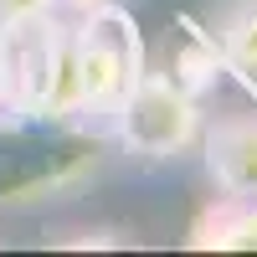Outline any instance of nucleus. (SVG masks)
Wrapping results in <instances>:
<instances>
[{
    "label": "nucleus",
    "mask_w": 257,
    "mask_h": 257,
    "mask_svg": "<svg viewBox=\"0 0 257 257\" xmlns=\"http://www.w3.org/2000/svg\"><path fill=\"white\" fill-rule=\"evenodd\" d=\"M72 16L57 6L0 21V113L21 123L67 118Z\"/></svg>",
    "instance_id": "f257e3e1"
},
{
    "label": "nucleus",
    "mask_w": 257,
    "mask_h": 257,
    "mask_svg": "<svg viewBox=\"0 0 257 257\" xmlns=\"http://www.w3.org/2000/svg\"><path fill=\"white\" fill-rule=\"evenodd\" d=\"M149 67L144 36L123 6L72 16V72H67V118L82 128H103L118 113V103Z\"/></svg>",
    "instance_id": "f03ea898"
},
{
    "label": "nucleus",
    "mask_w": 257,
    "mask_h": 257,
    "mask_svg": "<svg viewBox=\"0 0 257 257\" xmlns=\"http://www.w3.org/2000/svg\"><path fill=\"white\" fill-rule=\"evenodd\" d=\"M201 123H206L201 93H190L175 72L144 67L128 98L118 103L108 134L134 160H180V155H196Z\"/></svg>",
    "instance_id": "7ed1b4c3"
},
{
    "label": "nucleus",
    "mask_w": 257,
    "mask_h": 257,
    "mask_svg": "<svg viewBox=\"0 0 257 257\" xmlns=\"http://www.w3.org/2000/svg\"><path fill=\"white\" fill-rule=\"evenodd\" d=\"M196 155L216 196L257 201V113H216L201 123Z\"/></svg>",
    "instance_id": "20e7f679"
},
{
    "label": "nucleus",
    "mask_w": 257,
    "mask_h": 257,
    "mask_svg": "<svg viewBox=\"0 0 257 257\" xmlns=\"http://www.w3.org/2000/svg\"><path fill=\"white\" fill-rule=\"evenodd\" d=\"M185 247H196V252H257V201L216 196L196 216Z\"/></svg>",
    "instance_id": "39448f33"
},
{
    "label": "nucleus",
    "mask_w": 257,
    "mask_h": 257,
    "mask_svg": "<svg viewBox=\"0 0 257 257\" xmlns=\"http://www.w3.org/2000/svg\"><path fill=\"white\" fill-rule=\"evenodd\" d=\"M211 52L242 77H257V0H216L211 6Z\"/></svg>",
    "instance_id": "423d86ee"
},
{
    "label": "nucleus",
    "mask_w": 257,
    "mask_h": 257,
    "mask_svg": "<svg viewBox=\"0 0 257 257\" xmlns=\"http://www.w3.org/2000/svg\"><path fill=\"white\" fill-rule=\"evenodd\" d=\"M108 6H123V0H57L62 16H88V11H108Z\"/></svg>",
    "instance_id": "0eeeda50"
},
{
    "label": "nucleus",
    "mask_w": 257,
    "mask_h": 257,
    "mask_svg": "<svg viewBox=\"0 0 257 257\" xmlns=\"http://www.w3.org/2000/svg\"><path fill=\"white\" fill-rule=\"evenodd\" d=\"M47 6H57V0H0V21L6 16H26V11H47Z\"/></svg>",
    "instance_id": "6e6552de"
},
{
    "label": "nucleus",
    "mask_w": 257,
    "mask_h": 257,
    "mask_svg": "<svg viewBox=\"0 0 257 257\" xmlns=\"http://www.w3.org/2000/svg\"><path fill=\"white\" fill-rule=\"evenodd\" d=\"M0 118H6V113H0Z\"/></svg>",
    "instance_id": "1a4fd4ad"
}]
</instances>
